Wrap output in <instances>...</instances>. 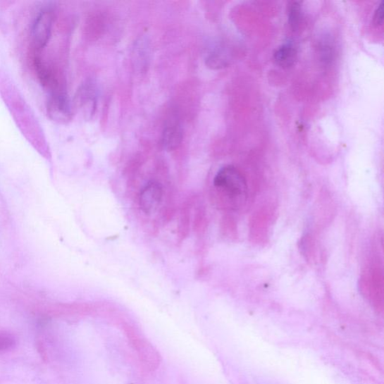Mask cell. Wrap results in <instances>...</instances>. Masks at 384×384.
<instances>
[{
	"instance_id": "6da1fadb",
	"label": "cell",
	"mask_w": 384,
	"mask_h": 384,
	"mask_svg": "<svg viewBox=\"0 0 384 384\" xmlns=\"http://www.w3.org/2000/svg\"><path fill=\"white\" fill-rule=\"evenodd\" d=\"M212 195L220 208L236 211L245 205L247 201V180L235 166H225L215 176Z\"/></svg>"
},
{
	"instance_id": "7a4b0ae2",
	"label": "cell",
	"mask_w": 384,
	"mask_h": 384,
	"mask_svg": "<svg viewBox=\"0 0 384 384\" xmlns=\"http://www.w3.org/2000/svg\"><path fill=\"white\" fill-rule=\"evenodd\" d=\"M54 20L51 7L42 9L35 18L30 32V56H42L52 35Z\"/></svg>"
},
{
	"instance_id": "3957f363",
	"label": "cell",
	"mask_w": 384,
	"mask_h": 384,
	"mask_svg": "<svg viewBox=\"0 0 384 384\" xmlns=\"http://www.w3.org/2000/svg\"><path fill=\"white\" fill-rule=\"evenodd\" d=\"M98 102V88L92 80H86L78 89L75 97V109L87 120L94 116Z\"/></svg>"
},
{
	"instance_id": "277c9868",
	"label": "cell",
	"mask_w": 384,
	"mask_h": 384,
	"mask_svg": "<svg viewBox=\"0 0 384 384\" xmlns=\"http://www.w3.org/2000/svg\"><path fill=\"white\" fill-rule=\"evenodd\" d=\"M47 113L51 120L58 123H66L72 120L73 107L66 89L50 93L47 101Z\"/></svg>"
},
{
	"instance_id": "5b68a950",
	"label": "cell",
	"mask_w": 384,
	"mask_h": 384,
	"mask_svg": "<svg viewBox=\"0 0 384 384\" xmlns=\"http://www.w3.org/2000/svg\"><path fill=\"white\" fill-rule=\"evenodd\" d=\"M163 199V187L157 181L149 182L139 195V205L147 215L154 213Z\"/></svg>"
},
{
	"instance_id": "8992f818",
	"label": "cell",
	"mask_w": 384,
	"mask_h": 384,
	"mask_svg": "<svg viewBox=\"0 0 384 384\" xmlns=\"http://www.w3.org/2000/svg\"><path fill=\"white\" fill-rule=\"evenodd\" d=\"M297 50L295 44L287 42L279 46L274 53V61L282 68L292 67L297 60Z\"/></svg>"
},
{
	"instance_id": "52a82bcc",
	"label": "cell",
	"mask_w": 384,
	"mask_h": 384,
	"mask_svg": "<svg viewBox=\"0 0 384 384\" xmlns=\"http://www.w3.org/2000/svg\"><path fill=\"white\" fill-rule=\"evenodd\" d=\"M162 145L168 151H173L179 147L182 143V130L177 123L168 125L162 134Z\"/></svg>"
},
{
	"instance_id": "ba28073f",
	"label": "cell",
	"mask_w": 384,
	"mask_h": 384,
	"mask_svg": "<svg viewBox=\"0 0 384 384\" xmlns=\"http://www.w3.org/2000/svg\"><path fill=\"white\" fill-rule=\"evenodd\" d=\"M193 203L194 200L189 199L182 206L178 226V237L180 241L187 238L190 235Z\"/></svg>"
},
{
	"instance_id": "9c48e42d",
	"label": "cell",
	"mask_w": 384,
	"mask_h": 384,
	"mask_svg": "<svg viewBox=\"0 0 384 384\" xmlns=\"http://www.w3.org/2000/svg\"><path fill=\"white\" fill-rule=\"evenodd\" d=\"M302 16L301 4L299 2L290 3L287 7V18L290 27L297 30L300 25Z\"/></svg>"
},
{
	"instance_id": "30bf717a",
	"label": "cell",
	"mask_w": 384,
	"mask_h": 384,
	"mask_svg": "<svg viewBox=\"0 0 384 384\" xmlns=\"http://www.w3.org/2000/svg\"><path fill=\"white\" fill-rule=\"evenodd\" d=\"M194 230L197 235H202L206 227V215L202 206H197L194 213Z\"/></svg>"
},
{
	"instance_id": "8fae6325",
	"label": "cell",
	"mask_w": 384,
	"mask_h": 384,
	"mask_svg": "<svg viewBox=\"0 0 384 384\" xmlns=\"http://www.w3.org/2000/svg\"><path fill=\"white\" fill-rule=\"evenodd\" d=\"M16 345L15 336L8 333H0V353L7 352Z\"/></svg>"
},
{
	"instance_id": "7c38bea8",
	"label": "cell",
	"mask_w": 384,
	"mask_h": 384,
	"mask_svg": "<svg viewBox=\"0 0 384 384\" xmlns=\"http://www.w3.org/2000/svg\"><path fill=\"white\" fill-rule=\"evenodd\" d=\"M383 2H381L375 11L373 22L376 26H381L383 22Z\"/></svg>"
}]
</instances>
